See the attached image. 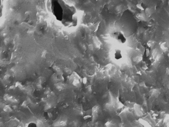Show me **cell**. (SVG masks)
Returning <instances> with one entry per match:
<instances>
[{"label": "cell", "mask_w": 169, "mask_h": 127, "mask_svg": "<svg viewBox=\"0 0 169 127\" xmlns=\"http://www.w3.org/2000/svg\"><path fill=\"white\" fill-rule=\"evenodd\" d=\"M50 12L55 20L66 29H74L79 24L76 8L63 0L50 1Z\"/></svg>", "instance_id": "1"}, {"label": "cell", "mask_w": 169, "mask_h": 127, "mask_svg": "<svg viewBox=\"0 0 169 127\" xmlns=\"http://www.w3.org/2000/svg\"><path fill=\"white\" fill-rule=\"evenodd\" d=\"M110 37L116 44L123 45L126 44L127 39L125 33L120 30H114L110 33Z\"/></svg>", "instance_id": "2"}, {"label": "cell", "mask_w": 169, "mask_h": 127, "mask_svg": "<svg viewBox=\"0 0 169 127\" xmlns=\"http://www.w3.org/2000/svg\"><path fill=\"white\" fill-rule=\"evenodd\" d=\"M112 57L115 60H117V61L121 60V59H123V57H124L122 51L119 48L114 49L112 52Z\"/></svg>", "instance_id": "3"}, {"label": "cell", "mask_w": 169, "mask_h": 127, "mask_svg": "<svg viewBox=\"0 0 169 127\" xmlns=\"http://www.w3.org/2000/svg\"><path fill=\"white\" fill-rule=\"evenodd\" d=\"M137 8L141 11H144L147 9V5L144 3H139L137 4Z\"/></svg>", "instance_id": "4"}]
</instances>
